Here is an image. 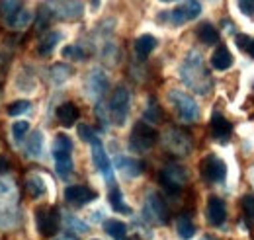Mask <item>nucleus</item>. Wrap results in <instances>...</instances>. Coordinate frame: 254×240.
Masks as SVG:
<instances>
[{
    "instance_id": "nucleus-15",
    "label": "nucleus",
    "mask_w": 254,
    "mask_h": 240,
    "mask_svg": "<svg viewBox=\"0 0 254 240\" xmlns=\"http://www.w3.org/2000/svg\"><path fill=\"white\" fill-rule=\"evenodd\" d=\"M199 12H201V4H199L197 0H184V4L178 6V8L172 12V22H174L176 26L186 24V22H190L193 18H197Z\"/></svg>"
},
{
    "instance_id": "nucleus-43",
    "label": "nucleus",
    "mask_w": 254,
    "mask_h": 240,
    "mask_svg": "<svg viewBox=\"0 0 254 240\" xmlns=\"http://www.w3.org/2000/svg\"><path fill=\"white\" fill-rule=\"evenodd\" d=\"M55 240H78V237H74V235H70V233H63V235H59Z\"/></svg>"
},
{
    "instance_id": "nucleus-8",
    "label": "nucleus",
    "mask_w": 254,
    "mask_h": 240,
    "mask_svg": "<svg viewBox=\"0 0 254 240\" xmlns=\"http://www.w3.org/2000/svg\"><path fill=\"white\" fill-rule=\"evenodd\" d=\"M47 6L51 14L61 20H76L82 16V10H84L80 0H51Z\"/></svg>"
},
{
    "instance_id": "nucleus-5",
    "label": "nucleus",
    "mask_w": 254,
    "mask_h": 240,
    "mask_svg": "<svg viewBox=\"0 0 254 240\" xmlns=\"http://www.w3.org/2000/svg\"><path fill=\"white\" fill-rule=\"evenodd\" d=\"M170 102L174 104L176 114L180 116L182 121H195L199 118V108H197L195 100L191 96H188V94L172 90L170 92Z\"/></svg>"
},
{
    "instance_id": "nucleus-4",
    "label": "nucleus",
    "mask_w": 254,
    "mask_h": 240,
    "mask_svg": "<svg viewBox=\"0 0 254 240\" xmlns=\"http://www.w3.org/2000/svg\"><path fill=\"white\" fill-rule=\"evenodd\" d=\"M188 181V172L184 166L180 164H168L160 170V183L170 191V193H178L182 189V185Z\"/></svg>"
},
{
    "instance_id": "nucleus-40",
    "label": "nucleus",
    "mask_w": 254,
    "mask_h": 240,
    "mask_svg": "<svg viewBox=\"0 0 254 240\" xmlns=\"http://www.w3.org/2000/svg\"><path fill=\"white\" fill-rule=\"evenodd\" d=\"M78 135H80V139L86 141V143H92V139L96 137L88 125H78Z\"/></svg>"
},
{
    "instance_id": "nucleus-30",
    "label": "nucleus",
    "mask_w": 254,
    "mask_h": 240,
    "mask_svg": "<svg viewBox=\"0 0 254 240\" xmlns=\"http://www.w3.org/2000/svg\"><path fill=\"white\" fill-rule=\"evenodd\" d=\"M110 203H112V209L116 211V213H122V215H129L131 213V209L127 207L126 201H124L122 191L118 187H112L110 189Z\"/></svg>"
},
{
    "instance_id": "nucleus-24",
    "label": "nucleus",
    "mask_w": 254,
    "mask_h": 240,
    "mask_svg": "<svg viewBox=\"0 0 254 240\" xmlns=\"http://www.w3.org/2000/svg\"><path fill=\"white\" fill-rule=\"evenodd\" d=\"M53 158H55L57 174H59L61 178H68V174L72 172V158H70V152H53Z\"/></svg>"
},
{
    "instance_id": "nucleus-39",
    "label": "nucleus",
    "mask_w": 254,
    "mask_h": 240,
    "mask_svg": "<svg viewBox=\"0 0 254 240\" xmlns=\"http://www.w3.org/2000/svg\"><path fill=\"white\" fill-rule=\"evenodd\" d=\"M243 209L251 219H254V195H245L243 197Z\"/></svg>"
},
{
    "instance_id": "nucleus-3",
    "label": "nucleus",
    "mask_w": 254,
    "mask_h": 240,
    "mask_svg": "<svg viewBox=\"0 0 254 240\" xmlns=\"http://www.w3.org/2000/svg\"><path fill=\"white\" fill-rule=\"evenodd\" d=\"M129 145L131 149H135L137 152H145V150L153 149L159 141V133L157 129L151 125V123H145V121H139L133 125V131H131V137H129Z\"/></svg>"
},
{
    "instance_id": "nucleus-19",
    "label": "nucleus",
    "mask_w": 254,
    "mask_h": 240,
    "mask_svg": "<svg viewBox=\"0 0 254 240\" xmlns=\"http://www.w3.org/2000/svg\"><path fill=\"white\" fill-rule=\"evenodd\" d=\"M57 120L63 127H72L78 121V108L74 104H70V102L61 104L57 108Z\"/></svg>"
},
{
    "instance_id": "nucleus-25",
    "label": "nucleus",
    "mask_w": 254,
    "mask_h": 240,
    "mask_svg": "<svg viewBox=\"0 0 254 240\" xmlns=\"http://www.w3.org/2000/svg\"><path fill=\"white\" fill-rule=\"evenodd\" d=\"M104 229H106V233H108L114 240H127L126 223H122V221H118V219L106 221V223H104Z\"/></svg>"
},
{
    "instance_id": "nucleus-35",
    "label": "nucleus",
    "mask_w": 254,
    "mask_h": 240,
    "mask_svg": "<svg viewBox=\"0 0 254 240\" xmlns=\"http://www.w3.org/2000/svg\"><path fill=\"white\" fill-rule=\"evenodd\" d=\"M64 225H66L68 229H72V231H78V233L88 231V225L82 223L78 217H72V215H66V217H64Z\"/></svg>"
},
{
    "instance_id": "nucleus-7",
    "label": "nucleus",
    "mask_w": 254,
    "mask_h": 240,
    "mask_svg": "<svg viewBox=\"0 0 254 240\" xmlns=\"http://www.w3.org/2000/svg\"><path fill=\"white\" fill-rule=\"evenodd\" d=\"M129 114V90L126 86L116 88L112 100H110V116L116 125H124Z\"/></svg>"
},
{
    "instance_id": "nucleus-47",
    "label": "nucleus",
    "mask_w": 254,
    "mask_h": 240,
    "mask_svg": "<svg viewBox=\"0 0 254 240\" xmlns=\"http://www.w3.org/2000/svg\"><path fill=\"white\" fill-rule=\"evenodd\" d=\"M205 240H207V239H205Z\"/></svg>"
},
{
    "instance_id": "nucleus-22",
    "label": "nucleus",
    "mask_w": 254,
    "mask_h": 240,
    "mask_svg": "<svg viewBox=\"0 0 254 240\" xmlns=\"http://www.w3.org/2000/svg\"><path fill=\"white\" fill-rule=\"evenodd\" d=\"M155 47H157V39L153 37V35H141V37H137V41H135V53L141 57V59H147L153 51H155Z\"/></svg>"
},
{
    "instance_id": "nucleus-23",
    "label": "nucleus",
    "mask_w": 254,
    "mask_h": 240,
    "mask_svg": "<svg viewBox=\"0 0 254 240\" xmlns=\"http://www.w3.org/2000/svg\"><path fill=\"white\" fill-rule=\"evenodd\" d=\"M211 64H213V68H217V70H227V68H231V64H233V55L229 53L227 47H217V49L213 51V55H211Z\"/></svg>"
},
{
    "instance_id": "nucleus-28",
    "label": "nucleus",
    "mask_w": 254,
    "mask_h": 240,
    "mask_svg": "<svg viewBox=\"0 0 254 240\" xmlns=\"http://www.w3.org/2000/svg\"><path fill=\"white\" fill-rule=\"evenodd\" d=\"M197 37H199L201 43L213 45V43L219 41V31H217V28H215L213 24H201V26L197 28Z\"/></svg>"
},
{
    "instance_id": "nucleus-32",
    "label": "nucleus",
    "mask_w": 254,
    "mask_h": 240,
    "mask_svg": "<svg viewBox=\"0 0 254 240\" xmlns=\"http://www.w3.org/2000/svg\"><path fill=\"white\" fill-rule=\"evenodd\" d=\"M30 108H32V104L28 102V100H18V102H12L10 106H8V116H22V114H28L30 112Z\"/></svg>"
},
{
    "instance_id": "nucleus-11",
    "label": "nucleus",
    "mask_w": 254,
    "mask_h": 240,
    "mask_svg": "<svg viewBox=\"0 0 254 240\" xmlns=\"http://www.w3.org/2000/svg\"><path fill=\"white\" fill-rule=\"evenodd\" d=\"M35 225L43 237H53L59 229V213L55 209H39L35 213Z\"/></svg>"
},
{
    "instance_id": "nucleus-16",
    "label": "nucleus",
    "mask_w": 254,
    "mask_h": 240,
    "mask_svg": "<svg viewBox=\"0 0 254 240\" xmlns=\"http://www.w3.org/2000/svg\"><path fill=\"white\" fill-rule=\"evenodd\" d=\"M227 219V209H225V203H223L219 197H209L207 201V221L213 225V227H221Z\"/></svg>"
},
{
    "instance_id": "nucleus-45",
    "label": "nucleus",
    "mask_w": 254,
    "mask_h": 240,
    "mask_svg": "<svg viewBox=\"0 0 254 240\" xmlns=\"http://www.w3.org/2000/svg\"><path fill=\"white\" fill-rule=\"evenodd\" d=\"M249 53L254 57V39H253V43H251V47H249Z\"/></svg>"
},
{
    "instance_id": "nucleus-1",
    "label": "nucleus",
    "mask_w": 254,
    "mask_h": 240,
    "mask_svg": "<svg viewBox=\"0 0 254 240\" xmlns=\"http://www.w3.org/2000/svg\"><path fill=\"white\" fill-rule=\"evenodd\" d=\"M180 78L191 92L201 94V96L209 94L211 86H213L211 76L205 68V62H203L201 55L197 51H190L186 55V59L180 66Z\"/></svg>"
},
{
    "instance_id": "nucleus-31",
    "label": "nucleus",
    "mask_w": 254,
    "mask_h": 240,
    "mask_svg": "<svg viewBox=\"0 0 254 240\" xmlns=\"http://www.w3.org/2000/svg\"><path fill=\"white\" fill-rule=\"evenodd\" d=\"M26 187H28V193L32 195V197H41V195H45V181L41 180L39 176H32V178H28L26 181Z\"/></svg>"
},
{
    "instance_id": "nucleus-14",
    "label": "nucleus",
    "mask_w": 254,
    "mask_h": 240,
    "mask_svg": "<svg viewBox=\"0 0 254 240\" xmlns=\"http://www.w3.org/2000/svg\"><path fill=\"white\" fill-rule=\"evenodd\" d=\"M64 199H66V203L80 207V205H84V203H88V201H94L96 191H92V189L86 187V185H68V187L64 189Z\"/></svg>"
},
{
    "instance_id": "nucleus-42",
    "label": "nucleus",
    "mask_w": 254,
    "mask_h": 240,
    "mask_svg": "<svg viewBox=\"0 0 254 240\" xmlns=\"http://www.w3.org/2000/svg\"><path fill=\"white\" fill-rule=\"evenodd\" d=\"M251 43H253V39H251L249 35H239V37H237V45H239V49H243V51H249Z\"/></svg>"
},
{
    "instance_id": "nucleus-18",
    "label": "nucleus",
    "mask_w": 254,
    "mask_h": 240,
    "mask_svg": "<svg viewBox=\"0 0 254 240\" xmlns=\"http://www.w3.org/2000/svg\"><path fill=\"white\" fill-rule=\"evenodd\" d=\"M211 133L219 143H225L231 135V123L225 120L221 114H213L211 116Z\"/></svg>"
},
{
    "instance_id": "nucleus-2",
    "label": "nucleus",
    "mask_w": 254,
    "mask_h": 240,
    "mask_svg": "<svg viewBox=\"0 0 254 240\" xmlns=\"http://www.w3.org/2000/svg\"><path fill=\"white\" fill-rule=\"evenodd\" d=\"M18 217L16 187L12 181H0V227H14Z\"/></svg>"
},
{
    "instance_id": "nucleus-17",
    "label": "nucleus",
    "mask_w": 254,
    "mask_h": 240,
    "mask_svg": "<svg viewBox=\"0 0 254 240\" xmlns=\"http://www.w3.org/2000/svg\"><path fill=\"white\" fill-rule=\"evenodd\" d=\"M116 166L120 172H124L127 178H137L141 172H143V164L135 158H129V156H118L116 158Z\"/></svg>"
},
{
    "instance_id": "nucleus-29",
    "label": "nucleus",
    "mask_w": 254,
    "mask_h": 240,
    "mask_svg": "<svg viewBox=\"0 0 254 240\" xmlns=\"http://www.w3.org/2000/svg\"><path fill=\"white\" fill-rule=\"evenodd\" d=\"M176 231H178V237L184 240H190L195 235V227L191 223V219L188 215H180L178 217V223H176Z\"/></svg>"
},
{
    "instance_id": "nucleus-38",
    "label": "nucleus",
    "mask_w": 254,
    "mask_h": 240,
    "mask_svg": "<svg viewBox=\"0 0 254 240\" xmlns=\"http://www.w3.org/2000/svg\"><path fill=\"white\" fill-rule=\"evenodd\" d=\"M30 20H32V14H30L28 10H22V12L14 18L12 26H14V28H18V30H22V28H26V26L30 24Z\"/></svg>"
},
{
    "instance_id": "nucleus-33",
    "label": "nucleus",
    "mask_w": 254,
    "mask_h": 240,
    "mask_svg": "<svg viewBox=\"0 0 254 240\" xmlns=\"http://www.w3.org/2000/svg\"><path fill=\"white\" fill-rule=\"evenodd\" d=\"M53 152H72V141L66 135H57L53 143Z\"/></svg>"
},
{
    "instance_id": "nucleus-9",
    "label": "nucleus",
    "mask_w": 254,
    "mask_h": 240,
    "mask_svg": "<svg viewBox=\"0 0 254 240\" xmlns=\"http://www.w3.org/2000/svg\"><path fill=\"white\" fill-rule=\"evenodd\" d=\"M145 219L149 223H155V225H164L168 221V211L166 205L162 201L159 193H149L147 195V201H145Z\"/></svg>"
},
{
    "instance_id": "nucleus-10",
    "label": "nucleus",
    "mask_w": 254,
    "mask_h": 240,
    "mask_svg": "<svg viewBox=\"0 0 254 240\" xmlns=\"http://www.w3.org/2000/svg\"><path fill=\"white\" fill-rule=\"evenodd\" d=\"M90 147H92V160H94L96 168L100 170V174L104 176V180L108 181V183H112L114 181V166H112V162H110V158H108V154L104 150V145L100 143L98 137H94L92 143H90Z\"/></svg>"
},
{
    "instance_id": "nucleus-26",
    "label": "nucleus",
    "mask_w": 254,
    "mask_h": 240,
    "mask_svg": "<svg viewBox=\"0 0 254 240\" xmlns=\"http://www.w3.org/2000/svg\"><path fill=\"white\" fill-rule=\"evenodd\" d=\"M70 74H72V70H70L66 64H63V62L53 64V66L49 68V80H51V84H55V86L66 82V78H68Z\"/></svg>"
},
{
    "instance_id": "nucleus-27",
    "label": "nucleus",
    "mask_w": 254,
    "mask_h": 240,
    "mask_svg": "<svg viewBox=\"0 0 254 240\" xmlns=\"http://www.w3.org/2000/svg\"><path fill=\"white\" fill-rule=\"evenodd\" d=\"M26 152L32 156V158H39L41 152H43V135L41 131H33L30 135V139L26 141Z\"/></svg>"
},
{
    "instance_id": "nucleus-41",
    "label": "nucleus",
    "mask_w": 254,
    "mask_h": 240,
    "mask_svg": "<svg viewBox=\"0 0 254 240\" xmlns=\"http://www.w3.org/2000/svg\"><path fill=\"white\" fill-rule=\"evenodd\" d=\"M239 8L247 16H254V0H239Z\"/></svg>"
},
{
    "instance_id": "nucleus-13",
    "label": "nucleus",
    "mask_w": 254,
    "mask_h": 240,
    "mask_svg": "<svg viewBox=\"0 0 254 240\" xmlns=\"http://www.w3.org/2000/svg\"><path fill=\"white\" fill-rule=\"evenodd\" d=\"M106 90H108V78H106L104 70L94 68L88 74V78H86V92H88V96L94 102H98V100H102V96L106 94Z\"/></svg>"
},
{
    "instance_id": "nucleus-36",
    "label": "nucleus",
    "mask_w": 254,
    "mask_h": 240,
    "mask_svg": "<svg viewBox=\"0 0 254 240\" xmlns=\"http://www.w3.org/2000/svg\"><path fill=\"white\" fill-rule=\"evenodd\" d=\"M145 118L151 121V123H157V121L160 120V110H159V106H157V100H155V98H151V100H149V106H147Z\"/></svg>"
},
{
    "instance_id": "nucleus-12",
    "label": "nucleus",
    "mask_w": 254,
    "mask_h": 240,
    "mask_svg": "<svg viewBox=\"0 0 254 240\" xmlns=\"http://www.w3.org/2000/svg\"><path fill=\"white\" fill-rule=\"evenodd\" d=\"M201 174L203 178L209 181H223L227 176V166L219 156L209 154L203 162H201Z\"/></svg>"
},
{
    "instance_id": "nucleus-6",
    "label": "nucleus",
    "mask_w": 254,
    "mask_h": 240,
    "mask_svg": "<svg viewBox=\"0 0 254 240\" xmlns=\"http://www.w3.org/2000/svg\"><path fill=\"white\" fill-rule=\"evenodd\" d=\"M162 141H164V147L176 156H186L191 150L190 135L182 129H168L162 135Z\"/></svg>"
},
{
    "instance_id": "nucleus-44",
    "label": "nucleus",
    "mask_w": 254,
    "mask_h": 240,
    "mask_svg": "<svg viewBox=\"0 0 254 240\" xmlns=\"http://www.w3.org/2000/svg\"><path fill=\"white\" fill-rule=\"evenodd\" d=\"M6 170H8V160L4 156H0V174L6 172Z\"/></svg>"
},
{
    "instance_id": "nucleus-46",
    "label": "nucleus",
    "mask_w": 254,
    "mask_h": 240,
    "mask_svg": "<svg viewBox=\"0 0 254 240\" xmlns=\"http://www.w3.org/2000/svg\"><path fill=\"white\" fill-rule=\"evenodd\" d=\"M162 2H172V0H162Z\"/></svg>"
},
{
    "instance_id": "nucleus-21",
    "label": "nucleus",
    "mask_w": 254,
    "mask_h": 240,
    "mask_svg": "<svg viewBox=\"0 0 254 240\" xmlns=\"http://www.w3.org/2000/svg\"><path fill=\"white\" fill-rule=\"evenodd\" d=\"M59 41H61V33H59V31H47V33L41 37V41H39V47H37L39 55H43V57L51 55Z\"/></svg>"
},
{
    "instance_id": "nucleus-20",
    "label": "nucleus",
    "mask_w": 254,
    "mask_h": 240,
    "mask_svg": "<svg viewBox=\"0 0 254 240\" xmlns=\"http://www.w3.org/2000/svg\"><path fill=\"white\" fill-rule=\"evenodd\" d=\"M22 12V0H0V16L6 24L12 26L14 18Z\"/></svg>"
},
{
    "instance_id": "nucleus-37",
    "label": "nucleus",
    "mask_w": 254,
    "mask_h": 240,
    "mask_svg": "<svg viewBox=\"0 0 254 240\" xmlns=\"http://www.w3.org/2000/svg\"><path fill=\"white\" fill-rule=\"evenodd\" d=\"M63 57L64 59L80 60V59H84V53L80 51V47H78V45H68V47H64L63 49Z\"/></svg>"
},
{
    "instance_id": "nucleus-34",
    "label": "nucleus",
    "mask_w": 254,
    "mask_h": 240,
    "mask_svg": "<svg viewBox=\"0 0 254 240\" xmlns=\"http://www.w3.org/2000/svg\"><path fill=\"white\" fill-rule=\"evenodd\" d=\"M28 131H30V123L28 121H16L12 125V135H14L16 141H22L28 135Z\"/></svg>"
}]
</instances>
